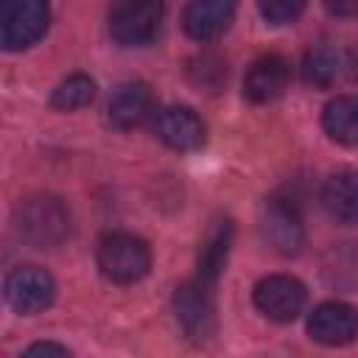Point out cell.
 I'll return each mask as SVG.
<instances>
[{"instance_id": "obj_1", "label": "cell", "mask_w": 358, "mask_h": 358, "mask_svg": "<svg viewBox=\"0 0 358 358\" xmlns=\"http://www.w3.org/2000/svg\"><path fill=\"white\" fill-rule=\"evenodd\" d=\"M14 229L34 249H56L70 235V213L56 196H31L17 207Z\"/></svg>"}, {"instance_id": "obj_2", "label": "cell", "mask_w": 358, "mask_h": 358, "mask_svg": "<svg viewBox=\"0 0 358 358\" xmlns=\"http://www.w3.org/2000/svg\"><path fill=\"white\" fill-rule=\"evenodd\" d=\"M95 263L109 282L131 285L140 282L151 268V249L143 238L129 232H109L98 241Z\"/></svg>"}, {"instance_id": "obj_3", "label": "cell", "mask_w": 358, "mask_h": 358, "mask_svg": "<svg viewBox=\"0 0 358 358\" xmlns=\"http://www.w3.org/2000/svg\"><path fill=\"white\" fill-rule=\"evenodd\" d=\"M162 14V0H115L109 8V36L123 48H143L159 34Z\"/></svg>"}, {"instance_id": "obj_4", "label": "cell", "mask_w": 358, "mask_h": 358, "mask_svg": "<svg viewBox=\"0 0 358 358\" xmlns=\"http://www.w3.org/2000/svg\"><path fill=\"white\" fill-rule=\"evenodd\" d=\"M48 22V0H0V45L11 53L36 45L45 36Z\"/></svg>"}, {"instance_id": "obj_5", "label": "cell", "mask_w": 358, "mask_h": 358, "mask_svg": "<svg viewBox=\"0 0 358 358\" xmlns=\"http://www.w3.org/2000/svg\"><path fill=\"white\" fill-rule=\"evenodd\" d=\"M252 302H255V308H257L266 319L285 324V322H294V319L302 313V308H305V302H308V291H305V285H302L296 277H288V274H268V277H263V280L255 285Z\"/></svg>"}, {"instance_id": "obj_6", "label": "cell", "mask_w": 358, "mask_h": 358, "mask_svg": "<svg viewBox=\"0 0 358 358\" xmlns=\"http://www.w3.org/2000/svg\"><path fill=\"white\" fill-rule=\"evenodd\" d=\"M3 288H6V302L11 305V310H17L22 316H34V313L45 310L56 296L53 277L39 266L11 268Z\"/></svg>"}, {"instance_id": "obj_7", "label": "cell", "mask_w": 358, "mask_h": 358, "mask_svg": "<svg viewBox=\"0 0 358 358\" xmlns=\"http://www.w3.org/2000/svg\"><path fill=\"white\" fill-rule=\"evenodd\" d=\"M260 232H263L266 243L285 257L299 255L305 246L302 218H299L296 207L285 199H266V204L260 210Z\"/></svg>"}, {"instance_id": "obj_8", "label": "cell", "mask_w": 358, "mask_h": 358, "mask_svg": "<svg viewBox=\"0 0 358 358\" xmlns=\"http://www.w3.org/2000/svg\"><path fill=\"white\" fill-rule=\"evenodd\" d=\"M173 310L176 319L185 330V336H190L193 341H204L213 336L215 330V308H213V288L190 280L182 282L173 294Z\"/></svg>"}, {"instance_id": "obj_9", "label": "cell", "mask_w": 358, "mask_h": 358, "mask_svg": "<svg viewBox=\"0 0 358 358\" xmlns=\"http://www.w3.org/2000/svg\"><path fill=\"white\" fill-rule=\"evenodd\" d=\"M308 336L324 347H344L358 338V308L350 302H322L308 316Z\"/></svg>"}, {"instance_id": "obj_10", "label": "cell", "mask_w": 358, "mask_h": 358, "mask_svg": "<svg viewBox=\"0 0 358 358\" xmlns=\"http://www.w3.org/2000/svg\"><path fill=\"white\" fill-rule=\"evenodd\" d=\"M154 131L173 151H196L207 137V129H204L201 117L190 106H165V109H159L157 120H154Z\"/></svg>"}, {"instance_id": "obj_11", "label": "cell", "mask_w": 358, "mask_h": 358, "mask_svg": "<svg viewBox=\"0 0 358 358\" xmlns=\"http://www.w3.org/2000/svg\"><path fill=\"white\" fill-rule=\"evenodd\" d=\"M288 81H291V64L277 53H266L246 70L243 95L252 103H271L285 92Z\"/></svg>"}, {"instance_id": "obj_12", "label": "cell", "mask_w": 358, "mask_h": 358, "mask_svg": "<svg viewBox=\"0 0 358 358\" xmlns=\"http://www.w3.org/2000/svg\"><path fill=\"white\" fill-rule=\"evenodd\" d=\"M235 17V0H187L182 11V28L196 42L221 36Z\"/></svg>"}, {"instance_id": "obj_13", "label": "cell", "mask_w": 358, "mask_h": 358, "mask_svg": "<svg viewBox=\"0 0 358 358\" xmlns=\"http://www.w3.org/2000/svg\"><path fill=\"white\" fill-rule=\"evenodd\" d=\"M154 109L151 87L143 81H129L115 90L109 98V120L117 129H137Z\"/></svg>"}, {"instance_id": "obj_14", "label": "cell", "mask_w": 358, "mask_h": 358, "mask_svg": "<svg viewBox=\"0 0 358 358\" xmlns=\"http://www.w3.org/2000/svg\"><path fill=\"white\" fill-rule=\"evenodd\" d=\"M229 246H232V221L229 218L213 221V227L207 229V238L201 243V252H199V274H196L199 282L215 288V282L227 266Z\"/></svg>"}, {"instance_id": "obj_15", "label": "cell", "mask_w": 358, "mask_h": 358, "mask_svg": "<svg viewBox=\"0 0 358 358\" xmlns=\"http://www.w3.org/2000/svg\"><path fill=\"white\" fill-rule=\"evenodd\" d=\"M322 204L338 224H358V171H338L322 187Z\"/></svg>"}, {"instance_id": "obj_16", "label": "cell", "mask_w": 358, "mask_h": 358, "mask_svg": "<svg viewBox=\"0 0 358 358\" xmlns=\"http://www.w3.org/2000/svg\"><path fill=\"white\" fill-rule=\"evenodd\" d=\"M322 129L341 145H358V95H336L322 109Z\"/></svg>"}, {"instance_id": "obj_17", "label": "cell", "mask_w": 358, "mask_h": 358, "mask_svg": "<svg viewBox=\"0 0 358 358\" xmlns=\"http://www.w3.org/2000/svg\"><path fill=\"white\" fill-rule=\"evenodd\" d=\"M344 53L333 45H313L308 53H305V62H302V76L308 84L313 87H333L341 76H344Z\"/></svg>"}, {"instance_id": "obj_18", "label": "cell", "mask_w": 358, "mask_h": 358, "mask_svg": "<svg viewBox=\"0 0 358 358\" xmlns=\"http://www.w3.org/2000/svg\"><path fill=\"white\" fill-rule=\"evenodd\" d=\"M92 98H95V81L84 73H73L56 84V90L50 92V106L59 112H76L92 103Z\"/></svg>"}, {"instance_id": "obj_19", "label": "cell", "mask_w": 358, "mask_h": 358, "mask_svg": "<svg viewBox=\"0 0 358 358\" xmlns=\"http://www.w3.org/2000/svg\"><path fill=\"white\" fill-rule=\"evenodd\" d=\"M305 3L308 0H257V8L266 22L285 25V22H294L305 11Z\"/></svg>"}, {"instance_id": "obj_20", "label": "cell", "mask_w": 358, "mask_h": 358, "mask_svg": "<svg viewBox=\"0 0 358 358\" xmlns=\"http://www.w3.org/2000/svg\"><path fill=\"white\" fill-rule=\"evenodd\" d=\"M333 17H358V0H322Z\"/></svg>"}, {"instance_id": "obj_21", "label": "cell", "mask_w": 358, "mask_h": 358, "mask_svg": "<svg viewBox=\"0 0 358 358\" xmlns=\"http://www.w3.org/2000/svg\"><path fill=\"white\" fill-rule=\"evenodd\" d=\"M25 355H70V350L62 344H53V341H39V344H31L25 350Z\"/></svg>"}]
</instances>
